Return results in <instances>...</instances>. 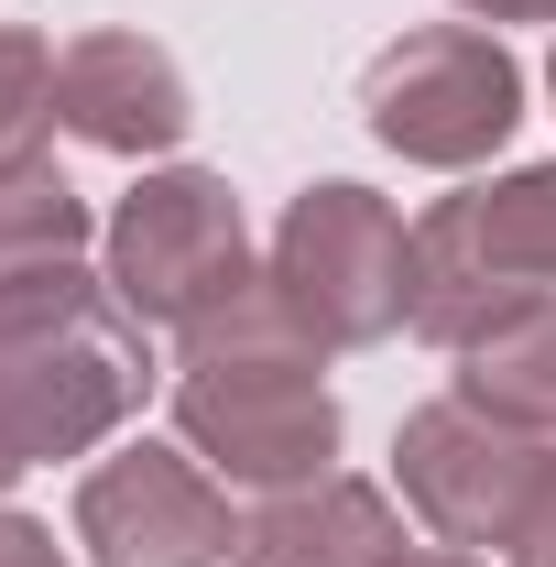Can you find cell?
I'll return each mask as SVG.
<instances>
[{"instance_id": "7", "label": "cell", "mask_w": 556, "mask_h": 567, "mask_svg": "<svg viewBox=\"0 0 556 567\" xmlns=\"http://www.w3.org/2000/svg\"><path fill=\"white\" fill-rule=\"evenodd\" d=\"M556 436H524V425L481 415V404H415L404 436H393V481H404V513H415L436 546L459 557H513L524 513H535V481H546Z\"/></svg>"}, {"instance_id": "19", "label": "cell", "mask_w": 556, "mask_h": 567, "mask_svg": "<svg viewBox=\"0 0 556 567\" xmlns=\"http://www.w3.org/2000/svg\"><path fill=\"white\" fill-rule=\"evenodd\" d=\"M546 87H556V55H546Z\"/></svg>"}, {"instance_id": "4", "label": "cell", "mask_w": 556, "mask_h": 567, "mask_svg": "<svg viewBox=\"0 0 556 567\" xmlns=\"http://www.w3.org/2000/svg\"><path fill=\"white\" fill-rule=\"evenodd\" d=\"M535 295H556V164L436 197L415 218V339L459 350Z\"/></svg>"}, {"instance_id": "18", "label": "cell", "mask_w": 556, "mask_h": 567, "mask_svg": "<svg viewBox=\"0 0 556 567\" xmlns=\"http://www.w3.org/2000/svg\"><path fill=\"white\" fill-rule=\"evenodd\" d=\"M11 481H22V458H11V436H0V492H11Z\"/></svg>"}, {"instance_id": "10", "label": "cell", "mask_w": 556, "mask_h": 567, "mask_svg": "<svg viewBox=\"0 0 556 567\" xmlns=\"http://www.w3.org/2000/svg\"><path fill=\"white\" fill-rule=\"evenodd\" d=\"M393 557H404V513L382 481H349V470L262 492L229 546V567H393Z\"/></svg>"}, {"instance_id": "2", "label": "cell", "mask_w": 556, "mask_h": 567, "mask_svg": "<svg viewBox=\"0 0 556 567\" xmlns=\"http://www.w3.org/2000/svg\"><path fill=\"white\" fill-rule=\"evenodd\" d=\"M142 393H153V350L110 274L87 262L0 274V436L22 470L110 447L142 415Z\"/></svg>"}, {"instance_id": "8", "label": "cell", "mask_w": 556, "mask_h": 567, "mask_svg": "<svg viewBox=\"0 0 556 567\" xmlns=\"http://www.w3.org/2000/svg\"><path fill=\"white\" fill-rule=\"evenodd\" d=\"M76 546L99 567H218L240 524H229V492L197 470V447L132 436L76 481Z\"/></svg>"}, {"instance_id": "14", "label": "cell", "mask_w": 556, "mask_h": 567, "mask_svg": "<svg viewBox=\"0 0 556 567\" xmlns=\"http://www.w3.org/2000/svg\"><path fill=\"white\" fill-rule=\"evenodd\" d=\"M0 567H66L55 524H33V513H11V502H0Z\"/></svg>"}, {"instance_id": "13", "label": "cell", "mask_w": 556, "mask_h": 567, "mask_svg": "<svg viewBox=\"0 0 556 567\" xmlns=\"http://www.w3.org/2000/svg\"><path fill=\"white\" fill-rule=\"evenodd\" d=\"M44 132H55V44L0 22V164L44 153Z\"/></svg>"}, {"instance_id": "5", "label": "cell", "mask_w": 556, "mask_h": 567, "mask_svg": "<svg viewBox=\"0 0 556 567\" xmlns=\"http://www.w3.org/2000/svg\"><path fill=\"white\" fill-rule=\"evenodd\" d=\"M99 251H110V295L132 306L142 328H175V339L262 284L251 274L240 197H229V175H208V164H153L132 197L110 208Z\"/></svg>"}, {"instance_id": "3", "label": "cell", "mask_w": 556, "mask_h": 567, "mask_svg": "<svg viewBox=\"0 0 556 567\" xmlns=\"http://www.w3.org/2000/svg\"><path fill=\"white\" fill-rule=\"evenodd\" d=\"M262 284L317 350H382L393 328H415V229L393 218V197L328 175L284 208Z\"/></svg>"}, {"instance_id": "12", "label": "cell", "mask_w": 556, "mask_h": 567, "mask_svg": "<svg viewBox=\"0 0 556 567\" xmlns=\"http://www.w3.org/2000/svg\"><path fill=\"white\" fill-rule=\"evenodd\" d=\"M87 240H99V218H87V197L55 175V153H22V164H0V274L76 262Z\"/></svg>"}, {"instance_id": "11", "label": "cell", "mask_w": 556, "mask_h": 567, "mask_svg": "<svg viewBox=\"0 0 556 567\" xmlns=\"http://www.w3.org/2000/svg\"><path fill=\"white\" fill-rule=\"evenodd\" d=\"M447 360H459V404L524 425V436H556V295L491 317L481 339H459Z\"/></svg>"}, {"instance_id": "16", "label": "cell", "mask_w": 556, "mask_h": 567, "mask_svg": "<svg viewBox=\"0 0 556 567\" xmlns=\"http://www.w3.org/2000/svg\"><path fill=\"white\" fill-rule=\"evenodd\" d=\"M470 22H556V0H459Z\"/></svg>"}, {"instance_id": "17", "label": "cell", "mask_w": 556, "mask_h": 567, "mask_svg": "<svg viewBox=\"0 0 556 567\" xmlns=\"http://www.w3.org/2000/svg\"><path fill=\"white\" fill-rule=\"evenodd\" d=\"M393 567H481V557H459V546H404Z\"/></svg>"}, {"instance_id": "9", "label": "cell", "mask_w": 556, "mask_h": 567, "mask_svg": "<svg viewBox=\"0 0 556 567\" xmlns=\"http://www.w3.org/2000/svg\"><path fill=\"white\" fill-rule=\"evenodd\" d=\"M55 121L99 153H121V164H153V153L186 142L197 99H186V66L153 33H76L55 55Z\"/></svg>"}, {"instance_id": "6", "label": "cell", "mask_w": 556, "mask_h": 567, "mask_svg": "<svg viewBox=\"0 0 556 567\" xmlns=\"http://www.w3.org/2000/svg\"><path fill=\"white\" fill-rule=\"evenodd\" d=\"M360 121H371L382 153H404L425 175H470L524 121V66L502 55V33H481V22H425V33L371 55Z\"/></svg>"}, {"instance_id": "15", "label": "cell", "mask_w": 556, "mask_h": 567, "mask_svg": "<svg viewBox=\"0 0 556 567\" xmlns=\"http://www.w3.org/2000/svg\"><path fill=\"white\" fill-rule=\"evenodd\" d=\"M513 567H556V458H546V481H535V513H524V535H513Z\"/></svg>"}, {"instance_id": "1", "label": "cell", "mask_w": 556, "mask_h": 567, "mask_svg": "<svg viewBox=\"0 0 556 567\" xmlns=\"http://www.w3.org/2000/svg\"><path fill=\"white\" fill-rule=\"evenodd\" d=\"M175 436L208 458L218 481L251 492H295L339 458V393H328V350L284 317L274 284H251L240 306H218L186 328L175 360Z\"/></svg>"}]
</instances>
